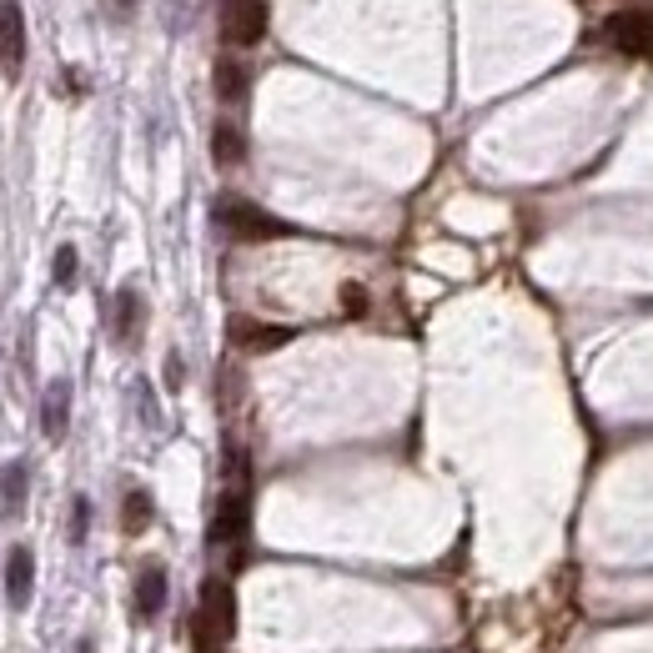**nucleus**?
Wrapping results in <instances>:
<instances>
[{
	"label": "nucleus",
	"mask_w": 653,
	"mask_h": 653,
	"mask_svg": "<svg viewBox=\"0 0 653 653\" xmlns=\"http://www.w3.org/2000/svg\"><path fill=\"white\" fill-rule=\"evenodd\" d=\"M237 633V598L222 578L202 583V604H196V643L202 649H222L226 639Z\"/></svg>",
	"instance_id": "nucleus-1"
},
{
	"label": "nucleus",
	"mask_w": 653,
	"mask_h": 653,
	"mask_svg": "<svg viewBox=\"0 0 653 653\" xmlns=\"http://www.w3.org/2000/svg\"><path fill=\"white\" fill-rule=\"evenodd\" d=\"M216 222H222L237 241H272V237H292V226H286V222H277V216H267L261 206L241 202V196H222V202H216Z\"/></svg>",
	"instance_id": "nucleus-2"
},
{
	"label": "nucleus",
	"mask_w": 653,
	"mask_h": 653,
	"mask_svg": "<svg viewBox=\"0 0 653 653\" xmlns=\"http://www.w3.org/2000/svg\"><path fill=\"white\" fill-rule=\"evenodd\" d=\"M608 41L618 56L653 60V11H618L608 15Z\"/></svg>",
	"instance_id": "nucleus-3"
},
{
	"label": "nucleus",
	"mask_w": 653,
	"mask_h": 653,
	"mask_svg": "<svg viewBox=\"0 0 653 653\" xmlns=\"http://www.w3.org/2000/svg\"><path fill=\"white\" fill-rule=\"evenodd\" d=\"M267 36V5L261 0H222V41L226 46H257Z\"/></svg>",
	"instance_id": "nucleus-4"
},
{
	"label": "nucleus",
	"mask_w": 653,
	"mask_h": 653,
	"mask_svg": "<svg viewBox=\"0 0 653 653\" xmlns=\"http://www.w3.org/2000/svg\"><path fill=\"white\" fill-rule=\"evenodd\" d=\"M0 71H5V81H21V71H25V15H21V0H0Z\"/></svg>",
	"instance_id": "nucleus-5"
},
{
	"label": "nucleus",
	"mask_w": 653,
	"mask_h": 653,
	"mask_svg": "<svg viewBox=\"0 0 653 653\" xmlns=\"http://www.w3.org/2000/svg\"><path fill=\"white\" fill-rule=\"evenodd\" d=\"M31 594H36V553L15 543L11 559H5V598H11V608H25Z\"/></svg>",
	"instance_id": "nucleus-6"
},
{
	"label": "nucleus",
	"mask_w": 653,
	"mask_h": 653,
	"mask_svg": "<svg viewBox=\"0 0 653 653\" xmlns=\"http://www.w3.org/2000/svg\"><path fill=\"white\" fill-rule=\"evenodd\" d=\"M247 487H232L212 518V543H241L247 538Z\"/></svg>",
	"instance_id": "nucleus-7"
},
{
	"label": "nucleus",
	"mask_w": 653,
	"mask_h": 653,
	"mask_svg": "<svg viewBox=\"0 0 653 653\" xmlns=\"http://www.w3.org/2000/svg\"><path fill=\"white\" fill-rule=\"evenodd\" d=\"M66 428H71V382L56 378L46 387V397H41V432H46L50 442H60Z\"/></svg>",
	"instance_id": "nucleus-8"
},
{
	"label": "nucleus",
	"mask_w": 653,
	"mask_h": 653,
	"mask_svg": "<svg viewBox=\"0 0 653 653\" xmlns=\"http://www.w3.org/2000/svg\"><path fill=\"white\" fill-rule=\"evenodd\" d=\"M232 342L241 347V352H272V347L292 342V327H267V322H251V317H232Z\"/></svg>",
	"instance_id": "nucleus-9"
},
{
	"label": "nucleus",
	"mask_w": 653,
	"mask_h": 653,
	"mask_svg": "<svg viewBox=\"0 0 653 653\" xmlns=\"http://www.w3.org/2000/svg\"><path fill=\"white\" fill-rule=\"evenodd\" d=\"M161 608H167V568H161V563H146V568L136 573V613L156 618Z\"/></svg>",
	"instance_id": "nucleus-10"
},
{
	"label": "nucleus",
	"mask_w": 653,
	"mask_h": 653,
	"mask_svg": "<svg viewBox=\"0 0 653 653\" xmlns=\"http://www.w3.org/2000/svg\"><path fill=\"white\" fill-rule=\"evenodd\" d=\"M212 86H216V95H222L226 106H237V101H247L251 76H247V66H241L237 56H222L216 60V71H212Z\"/></svg>",
	"instance_id": "nucleus-11"
},
{
	"label": "nucleus",
	"mask_w": 653,
	"mask_h": 653,
	"mask_svg": "<svg viewBox=\"0 0 653 653\" xmlns=\"http://www.w3.org/2000/svg\"><path fill=\"white\" fill-rule=\"evenodd\" d=\"M142 322H146V302H142V292H121L116 297V337L121 342H136L142 337Z\"/></svg>",
	"instance_id": "nucleus-12"
},
{
	"label": "nucleus",
	"mask_w": 653,
	"mask_h": 653,
	"mask_svg": "<svg viewBox=\"0 0 653 653\" xmlns=\"http://www.w3.org/2000/svg\"><path fill=\"white\" fill-rule=\"evenodd\" d=\"M121 528H126V533H146V528H151V493L131 487L126 503H121Z\"/></svg>",
	"instance_id": "nucleus-13"
},
{
	"label": "nucleus",
	"mask_w": 653,
	"mask_h": 653,
	"mask_svg": "<svg viewBox=\"0 0 653 653\" xmlns=\"http://www.w3.org/2000/svg\"><path fill=\"white\" fill-rule=\"evenodd\" d=\"M25 483H31V477H25V463H11V468H5V473H0V508H5V513H21V508H25Z\"/></svg>",
	"instance_id": "nucleus-14"
},
{
	"label": "nucleus",
	"mask_w": 653,
	"mask_h": 653,
	"mask_svg": "<svg viewBox=\"0 0 653 653\" xmlns=\"http://www.w3.org/2000/svg\"><path fill=\"white\" fill-rule=\"evenodd\" d=\"M241 151H247V146H241V131L222 121V126L212 131V156H216V167H237Z\"/></svg>",
	"instance_id": "nucleus-15"
},
{
	"label": "nucleus",
	"mask_w": 653,
	"mask_h": 653,
	"mask_svg": "<svg viewBox=\"0 0 653 653\" xmlns=\"http://www.w3.org/2000/svg\"><path fill=\"white\" fill-rule=\"evenodd\" d=\"M50 272H56L60 286H71V282H76V247H60V251H56V267H50Z\"/></svg>",
	"instance_id": "nucleus-16"
},
{
	"label": "nucleus",
	"mask_w": 653,
	"mask_h": 653,
	"mask_svg": "<svg viewBox=\"0 0 653 653\" xmlns=\"http://www.w3.org/2000/svg\"><path fill=\"white\" fill-rule=\"evenodd\" d=\"M71 538H76V543H81V538H86V522H91V503H86V498H76L71 503Z\"/></svg>",
	"instance_id": "nucleus-17"
},
{
	"label": "nucleus",
	"mask_w": 653,
	"mask_h": 653,
	"mask_svg": "<svg viewBox=\"0 0 653 653\" xmlns=\"http://www.w3.org/2000/svg\"><path fill=\"white\" fill-rule=\"evenodd\" d=\"M342 307L352 312V317H362V312H368V292H362V286H342Z\"/></svg>",
	"instance_id": "nucleus-18"
},
{
	"label": "nucleus",
	"mask_w": 653,
	"mask_h": 653,
	"mask_svg": "<svg viewBox=\"0 0 653 653\" xmlns=\"http://www.w3.org/2000/svg\"><path fill=\"white\" fill-rule=\"evenodd\" d=\"M167 382L171 387H181V357H167Z\"/></svg>",
	"instance_id": "nucleus-19"
},
{
	"label": "nucleus",
	"mask_w": 653,
	"mask_h": 653,
	"mask_svg": "<svg viewBox=\"0 0 653 653\" xmlns=\"http://www.w3.org/2000/svg\"><path fill=\"white\" fill-rule=\"evenodd\" d=\"M76 653H95V649H91V639H81V643H76Z\"/></svg>",
	"instance_id": "nucleus-20"
},
{
	"label": "nucleus",
	"mask_w": 653,
	"mask_h": 653,
	"mask_svg": "<svg viewBox=\"0 0 653 653\" xmlns=\"http://www.w3.org/2000/svg\"><path fill=\"white\" fill-rule=\"evenodd\" d=\"M121 5H136V0H121Z\"/></svg>",
	"instance_id": "nucleus-21"
}]
</instances>
